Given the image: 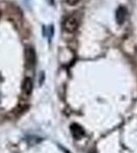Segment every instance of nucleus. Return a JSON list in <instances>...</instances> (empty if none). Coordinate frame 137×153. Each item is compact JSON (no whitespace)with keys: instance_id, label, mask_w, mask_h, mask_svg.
<instances>
[{"instance_id":"obj_2","label":"nucleus","mask_w":137,"mask_h":153,"mask_svg":"<svg viewBox=\"0 0 137 153\" xmlns=\"http://www.w3.org/2000/svg\"><path fill=\"white\" fill-rule=\"evenodd\" d=\"M25 54H26V62H27V66L28 68H33L35 65V62H36V56H35V51L32 47H27L26 51H25Z\"/></svg>"},{"instance_id":"obj_5","label":"nucleus","mask_w":137,"mask_h":153,"mask_svg":"<svg viewBox=\"0 0 137 153\" xmlns=\"http://www.w3.org/2000/svg\"><path fill=\"white\" fill-rule=\"evenodd\" d=\"M72 133H73V135L75 136L76 138H80L82 135L84 134L83 131H82L80 128L78 127V126H72Z\"/></svg>"},{"instance_id":"obj_1","label":"nucleus","mask_w":137,"mask_h":153,"mask_svg":"<svg viewBox=\"0 0 137 153\" xmlns=\"http://www.w3.org/2000/svg\"><path fill=\"white\" fill-rule=\"evenodd\" d=\"M78 19H77L75 16H68L64 22V29L66 30L67 32H70V33H73L77 30L78 28Z\"/></svg>"},{"instance_id":"obj_4","label":"nucleus","mask_w":137,"mask_h":153,"mask_svg":"<svg viewBox=\"0 0 137 153\" xmlns=\"http://www.w3.org/2000/svg\"><path fill=\"white\" fill-rule=\"evenodd\" d=\"M125 13H126V10L123 8V7H120L117 11V19H118L119 24H122L125 19Z\"/></svg>"},{"instance_id":"obj_6","label":"nucleus","mask_w":137,"mask_h":153,"mask_svg":"<svg viewBox=\"0 0 137 153\" xmlns=\"http://www.w3.org/2000/svg\"><path fill=\"white\" fill-rule=\"evenodd\" d=\"M79 1H80V0H67V2H68L70 5H75V4L78 3Z\"/></svg>"},{"instance_id":"obj_3","label":"nucleus","mask_w":137,"mask_h":153,"mask_svg":"<svg viewBox=\"0 0 137 153\" xmlns=\"http://www.w3.org/2000/svg\"><path fill=\"white\" fill-rule=\"evenodd\" d=\"M23 91L26 95H30L33 91V82L30 78L25 79L23 83Z\"/></svg>"}]
</instances>
